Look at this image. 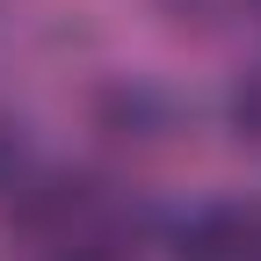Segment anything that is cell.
I'll return each mask as SVG.
<instances>
[{"label": "cell", "mask_w": 261, "mask_h": 261, "mask_svg": "<svg viewBox=\"0 0 261 261\" xmlns=\"http://www.w3.org/2000/svg\"><path fill=\"white\" fill-rule=\"evenodd\" d=\"M174 261H261V203H203L181 218Z\"/></svg>", "instance_id": "6da1fadb"}, {"label": "cell", "mask_w": 261, "mask_h": 261, "mask_svg": "<svg viewBox=\"0 0 261 261\" xmlns=\"http://www.w3.org/2000/svg\"><path fill=\"white\" fill-rule=\"evenodd\" d=\"M22 181H29V138L15 116H0V196H15Z\"/></svg>", "instance_id": "7a4b0ae2"}, {"label": "cell", "mask_w": 261, "mask_h": 261, "mask_svg": "<svg viewBox=\"0 0 261 261\" xmlns=\"http://www.w3.org/2000/svg\"><path fill=\"white\" fill-rule=\"evenodd\" d=\"M232 123H240V138H261V73L232 94Z\"/></svg>", "instance_id": "3957f363"}, {"label": "cell", "mask_w": 261, "mask_h": 261, "mask_svg": "<svg viewBox=\"0 0 261 261\" xmlns=\"http://www.w3.org/2000/svg\"><path fill=\"white\" fill-rule=\"evenodd\" d=\"M181 15H218V8H232V0H174Z\"/></svg>", "instance_id": "277c9868"}, {"label": "cell", "mask_w": 261, "mask_h": 261, "mask_svg": "<svg viewBox=\"0 0 261 261\" xmlns=\"http://www.w3.org/2000/svg\"><path fill=\"white\" fill-rule=\"evenodd\" d=\"M58 261H109V254H58Z\"/></svg>", "instance_id": "5b68a950"}]
</instances>
